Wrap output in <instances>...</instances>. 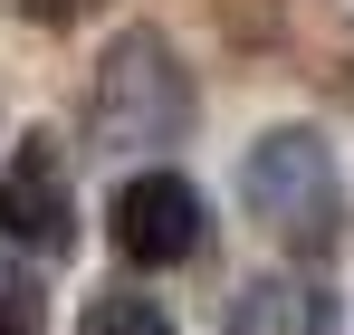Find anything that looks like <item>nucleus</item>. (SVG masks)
Here are the masks:
<instances>
[{
	"label": "nucleus",
	"instance_id": "1",
	"mask_svg": "<svg viewBox=\"0 0 354 335\" xmlns=\"http://www.w3.org/2000/svg\"><path fill=\"white\" fill-rule=\"evenodd\" d=\"M239 201L259 211L268 239H288L297 259H326L335 230H345V182H335V154L316 125H268L239 163Z\"/></svg>",
	"mask_w": 354,
	"mask_h": 335
},
{
	"label": "nucleus",
	"instance_id": "2",
	"mask_svg": "<svg viewBox=\"0 0 354 335\" xmlns=\"http://www.w3.org/2000/svg\"><path fill=\"white\" fill-rule=\"evenodd\" d=\"M182 125H192V77L153 29H124L96 57V134L124 154H153V144H182Z\"/></svg>",
	"mask_w": 354,
	"mask_h": 335
},
{
	"label": "nucleus",
	"instance_id": "3",
	"mask_svg": "<svg viewBox=\"0 0 354 335\" xmlns=\"http://www.w3.org/2000/svg\"><path fill=\"white\" fill-rule=\"evenodd\" d=\"M115 249L134 269H182V259H201V249H211L201 192H192L182 172H134L115 192Z\"/></svg>",
	"mask_w": 354,
	"mask_h": 335
},
{
	"label": "nucleus",
	"instance_id": "4",
	"mask_svg": "<svg viewBox=\"0 0 354 335\" xmlns=\"http://www.w3.org/2000/svg\"><path fill=\"white\" fill-rule=\"evenodd\" d=\"M0 239H10V249H39V259H58L67 239H77L67 154L48 144V134H29V144L0 163Z\"/></svg>",
	"mask_w": 354,
	"mask_h": 335
},
{
	"label": "nucleus",
	"instance_id": "5",
	"mask_svg": "<svg viewBox=\"0 0 354 335\" xmlns=\"http://www.w3.org/2000/svg\"><path fill=\"white\" fill-rule=\"evenodd\" d=\"M221 335H335V307H326L306 278H249L230 297Z\"/></svg>",
	"mask_w": 354,
	"mask_h": 335
},
{
	"label": "nucleus",
	"instance_id": "6",
	"mask_svg": "<svg viewBox=\"0 0 354 335\" xmlns=\"http://www.w3.org/2000/svg\"><path fill=\"white\" fill-rule=\"evenodd\" d=\"M0 335H48V297H39V269L0 249Z\"/></svg>",
	"mask_w": 354,
	"mask_h": 335
},
{
	"label": "nucleus",
	"instance_id": "7",
	"mask_svg": "<svg viewBox=\"0 0 354 335\" xmlns=\"http://www.w3.org/2000/svg\"><path fill=\"white\" fill-rule=\"evenodd\" d=\"M86 335H173V316L134 287H106V297H86Z\"/></svg>",
	"mask_w": 354,
	"mask_h": 335
},
{
	"label": "nucleus",
	"instance_id": "8",
	"mask_svg": "<svg viewBox=\"0 0 354 335\" xmlns=\"http://www.w3.org/2000/svg\"><path fill=\"white\" fill-rule=\"evenodd\" d=\"M86 10H106V0H29V19H48V29H67V19H86Z\"/></svg>",
	"mask_w": 354,
	"mask_h": 335
}]
</instances>
